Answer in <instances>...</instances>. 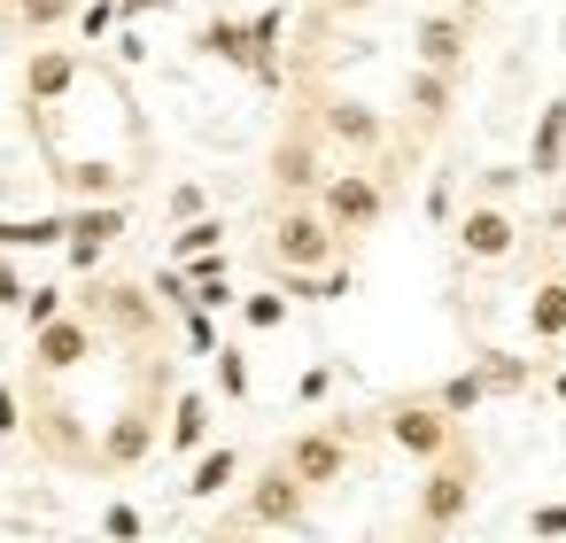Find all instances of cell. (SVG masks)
<instances>
[{
  "label": "cell",
  "instance_id": "cell-1",
  "mask_svg": "<svg viewBox=\"0 0 566 543\" xmlns=\"http://www.w3.org/2000/svg\"><path fill=\"white\" fill-rule=\"evenodd\" d=\"M473 497H481V458H473V442H450L442 458H427V481H419V504H411V535L419 543L450 535L473 512Z\"/></svg>",
  "mask_w": 566,
  "mask_h": 543
},
{
  "label": "cell",
  "instance_id": "cell-2",
  "mask_svg": "<svg viewBox=\"0 0 566 543\" xmlns=\"http://www.w3.org/2000/svg\"><path fill=\"white\" fill-rule=\"evenodd\" d=\"M334 257H342V241H334V226L318 218V202H280V218H272V233H264L272 280H280V272H318V264H334Z\"/></svg>",
  "mask_w": 566,
  "mask_h": 543
},
{
  "label": "cell",
  "instance_id": "cell-3",
  "mask_svg": "<svg viewBox=\"0 0 566 543\" xmlns=\"http://www.w3.org/2000/svg\"><path fill=\"white\" fill-rule=\"evenodd\" d=\"M280 466L318 497V489H342L349 481V466H357V427L349 419H326V427H303V435H287L280 442Z\"/></svg>",
  "mask_w": 566,
  "mask_h": 543
},
{
  "label": "cell",
  "instance_id": "cell-4",
  "mask_svg": "<svg viewBox=\"0 0 566 543\" xmlns=\"http://www.w3.org/2000/svg\"><path fill=\"white\" fill-rule=\"evenodd\" d=\"M311 202H318V218L334 226V241H365V233L388 218V187H380V171H326Z\"/></svg>",
  "mask_w": 566,
  "mask_h": 543
},
{
  "label": "cell",
  "instance_id": "cell-5",
  "mask_svg": "<svg viewBox=\"0 0 566 543\" xmlns=\"http://www.w3.org/2000/svg\"><path fill=\"white\" fill-rule=\"evenodd\" d=\"M78 311H86L94 326H109L117 342H156V334H164V303H156V288H140V280H94V288L78 295Z\"/></svg>",
  "mask_w": 566,
  "mask_h": 543
},
{
  "label": "cell",
  "instance_id": "cell-6",
  "mask_svg": "<svg viewBox=\"0 0 566 543\" xmlns=\"http://www.w3.org/2000/svg\"><path fill=\"white\" fill-rule=\"evenodd\" d=\"M380 435H388L403 458H419V466H427V458H442V450L458 442V419H450L434 396H396V404L380 411Z\"/></svg>",
  "mask_w": 566,
  "mask_h": 543
},
{
  "label": "cell",
  "instance_id": "cell-7",
  "mask_svg": "<svg viewBox=\"0 0 566 543\" xmlns=\"http://www.w3.org/2000/svg\"><path fill=\"white\" fill-rule=\"evenodd\" d=\"M94 349H102V326H94L86 311H63V319L32 326V380H63V373H78Z\"/></svg>",
  "mask_w": 566,
  "mask_h": 543
},
{
  "label": "cell",
  "instance_id": "cell-8",
  "mask_svg": "<svg viewBox=\"0 0 566 543\" xmlns=\"http://www.w3.org/2000/svg\"><path fill=\"white\" fill-rule=\"evenodd\" d=\"M303 512H311V489L272 458V466H256V481H249V497H241V520L249 528H303Z\"/></svg>",
  "mask_w": 566,
  "mask_h": 543
},
{
  "label": "cell",
  "instance_id": "cell-9",
  "mask_svg": "<svg viewBox=\"0 0 566 543\" xmlns=\"http://www.w3.org/2000/svg\"><path fill=\"white\" fill-rule=\"evenodd\" d=\"M133 226V210L125 202H71V233H63V264L71 272H94L102 257H109V241Z\"/></svg>",
  "mask_w": 566,
  "mask_h": 543
},
{
  "label": "cell",
  "instance_id": "cell-10",
  "mask_svg": "<svg viewBox=\"0 0 566 543\" xmlns=\"http://www.w3.org/2000/svg\"><path fill=\"white\" fill-rule=\"evenodd\" d=\"M318 140H334L342 156H373L388 140V117L373 102H357V94H326L318 102Z\"/></svg>",
  "mask_w": 566,
  "mask_h": 543
},
{
  "label": "cell",
  "instance_id": "cell-11",
  "mask_svg": "<svg viewBox=\"0 0 566 543\" xmlns=\"http://www.w3.org/2000/svg\"><path fill=\"white\" fill-rule=\"evenodd\" d=\"M318 179H326V140H318V125H295L272 148V187H280V202H311Z\"/></svg>",
  "mask_w": 566,
  "mask_h": 543
},
{
  "label": "cell",
  "instance_id": "cell-12",
  "mask_svg": "<svg viewBox=\"0 0 566 543\" xmlns=\"http://www.w3.org/2000/svg\"><path fill=\"white\" fill-rule=\"evenodd\" d=\"M450 233H458L465 264H504V257L520 249V218H512L504 202H473L465 218H450Z\"/></svg>",
  "mask_w": 566,
  "mask_h": 543
},
{
  "label": "cell",
  "instance_id": "cell-13",
  "mask_svg": "<svg viewBox=\"0 0 566 543\" xmlns=\"http://www.w3.org/2000/svg\"><path fill=\"white\" fill-rule=\"evenodd\" d=\"M156 442H164V435H156V411H148V404H125V411L109 419V435H102V458H94V466H102V473H125V466H140Z\"/></svg>",
  "mask_w": 566,
  "mask_h": 543
},
{
  "label": "cell",
  "instance_id": "cell-14",
  "mask_svg": "<svg viewBox=\"0 0 566 543\" xmlns=\"http://www.w3.org/2000/svg\"><path fill=\"white\" fill-rule=\"evenodd\" d=\"M465 40H473V24L465 17H450V9H434V17H419V32H411V55L427 63V71H465Z\"/></svg>",
  "mask_w": 566,
  "mask_h": 543
},
{
  "label": "cell",
  "instance_id": "cell-15",
  "mask_svg": "<svg viewBox=\"0 0 566 543\" xmlns=\"http://www.w3.org/2000/svg\"><path fill=\"white\" fill-rule=\"evenodd\" d=\"M71 86H78V48H32V55H24V102H32V109L63 102Z\"/></svg>",
  "mask_w": 566,
  "mask_h": 543
},
{
  "label": "cell",
  "instance_id": "cell-16",
  "mask_svg": "<svg viewBox=\"0 0 566 543\" xmlns=\"http://www.w3.org/2000/svg\"><path fill=\"white\" fill-rule=\"evenodd\" d=\"M233 481H241V450H233V442H202V450H195V466H187V481H179V489H187V497H195V504H210V497H226V489H233Z\"/></svg>",
  "mask_w": 566,
  "mask_h": 543
},
{
  "label": "cell",
  "instance_id": "cell-17",
  "mask_svg": "<svg viewBox=\"0 0 566 543\" xmlns=\"http://www.w3.org/2000/svg\"><path fill=\"white\" fill-rule=\"evenodd\" d=\"M558 164H566V94H558V102H543V117H535L527 179H558Z\"/></svg>",
  "mask_w": 566,
  "mask_h": 543
},
{
  "label": "cell",
  "instance_id": "cell-18",
  "mask_svg": "<svg viewBox=\"0 0 566 543\" xmlns=\"http://www.w3.org/2000/svg\"><path fill=\"white\" fill-rule=\"evenodd\" d=\"M450 102H458V79H450V71H427V63H419V71L403 79V109H411L419 125H442Z\"/></svg>",
  "mask_w": 566,
  "mask_h": 543
},
{
  "label": "cell",
  "instance_id": "cell-19",
  "mask_svg": "<svg viewBox=\"0 0 566 543\" xmlns=\"http://www.w3.org/2000/svg\"><path fill=\"white\" fill-rule=\"evenodd\" d=\"M164 442H171L179 458H195V450L210 442V396H202V388H179V396H171V427H164Z\"/></svg>",
  "mask_w": 566,
  "mask_h": 543
},
{
  "label": "cell",
  "instance_id": "cell-20",
  "mask_svg": "<svg viewBox=\"0 0 566 543\" xmlns=\"http://www.w3.org/2000/svg\"><path fill=\"white\" fill-rule=\"evenodd\" d=\"M55 187H63L71 202H117V195H125V171H117V164H63Z\"/></svg>",
  "mask_w": 566,
  "mask_h": 543
},
{
  "label": "cell",
  "instance_id": "cell-21",
  "mask_svg": "<svg viewBox=\"0 0 566 543\" xmlns=\"http://www.w3.org/2000/svg\"><path fill=\"white\" fill-rule=\"evenodd\" d=\"M527 334H535L543 349L566 342V280H543V288L527 295Z\"/></svg>",
  "mask_w": 566,
  "mask_h": 543
},
{
  "label": "cell",
  "instance_id": "cell-22",
  "mask_svg": "<svg viewBox=\"0 0 566 543\" xmlns=\"http://www.w3.org/2000/svg\"><path fill=\"white\" fill-rule=\"evenodd\" d=\"M71 233V210H48V218H0V249H63Z\"/></svg>",
  "mask_w": 566,
  "mask_h": 543
},
{
  "label": "cell",
  "instance_id": "cell-23",
  "mask_svg": "<svg viewBox=\"0 0 566 543\" xmlns=\"http://www.w3.org/2000/svg\"><path fill=\"white\" fill-rule=\"evenodd\" d=\"M473 373H481V388H489V396H520V388L535 380V365H527V357H512V349H481V357H473Z\"/></svg>",
  "mask_w": 566,
  "mask_h": 543
},
{
  "label": "cell",
  "instance_id": "cell-24",
  "mask_svg": "<svg viewBox=\"0 0 566 543\" xmlns=\"http://www.w3.org/2000/svg\"><path fill=\"white\" fill-rule=\"evenodd\" d=\"M195 55H218V63H233V71H249V32H241L233 17H210V24L195 32Z\"/></svg>",
  "mask_w": 566,
  "mask_h": 543
},
{
  "label": "cell",
  "instance_id": "cell-25",
  "mask_svg": "<svg viewBox=\"0 0 566 543\" xmlns=\"http://www.w3.org/2000/svg\"><path fill=\"white\" fill-rule=\"evenodd\" d=\"M427 396H434V404H442L450 419H473V411L489 404V388H481V373H473V365H465V373H450V380H434Z\"/></svg>",
  "mask_w": 566,
  "mask_h": 543
},
{
  "label": "cell",
  "instance_id": "cell-26",
  "mask_svg": "<svg viewBox=\"0 0 566 543\" xmlns=\"http://www.w3.org/2000/svg\"><path fill=\"white\" fill-rule=\"evenodd\" d=\"M218 241H226V226H218V218L202 210V218H187V226L171 233V264H187V257H210Z\"/></svg>",
  "mask_w": 566,
  "mask_h": 543
},
{
  "label": "cell",
  "instance_id": "cell-27",
  "mask_svg": "<svg viewBox=\"0 0 566 543\" xmlns=\"http://www.w3.org/2000/svg\"><path fill=\"white\" fill-rule=\"evenodd\" d=\"M210 365H218V396H226V404H249V357H241L233 342H218Z\"/></svg>",
  "mask_w": 566,
  "mask_h": 543
},
{
  "label": "cell",
  "instance_id": "cell-28",
  "mask_svg": "<svg viewBox=\"0 0 566 543\" xmlns=\"http://www.w3.org/2000/svg\"><path fill=\"white\" fill-rule=\"evenodd\" d=\"M9 9H17V24H24V32H55V24H71V17H78V0H9Z\"/></svg>",
  "mask_w": 566,
  "mask_h": 543
},
{
  "label": "cell",
  "instance_id": "cell-29",
  "mask_svg": "<svg viewBox=\"0 0 566 543\" xmlns=\"http://www.w3.org/2000/svg\"><path fill=\"white\" fill-rule=\"evenodd\" d=\"M17 311H24V326H48V319H63V311H71V288H24V295H17Z\"/></svg>",
  "mask_w": 566,
  "mask_h": 543
},
{
  "label": "cell",
  "instance_id": "cell-30",
  "mask_svg": "<svg viewBox=\"0 0 566 543\" xmlns=\"http://www.w3.org/2000/svg\"><path fill=\"white\" fill-rule=\"evenodd\" d=\"M241 319H249V334H272V326H287V295H280V288L241 295Z\"/></svg>",
  "mask_w": 566,
  "mask_h": 543
},
{
  "label": "cell",
  "instance_id": "cell-31",
  "mask_svg": "<svg viewBox=\"0 0 566 543\" xmlns=\"http://www.w3.org/2000/svg\"><path fill=\"white\" fill-rule=\"evenodd\" d=\"M109 32H117V0H78V40L102 48Z\"/></svg>",
  "mask_w": 566,
  "mask_h": 543
},
{
  "label": "cell",
  "instance_id": "cell-32",
  "mask_svg": "<svg viewBox=\"0 0 566 543\" xmlns=\"http://www.w3.org/2000/svg\"><path fill=\"white\" fill-rule=\"evenodd\" d=\"M102 535H109V543H140V535H148V520H140V504H125V497H117V504L102 512Z\"/></svg>",
  "mask_w": 566,
  "mask_h": 543
},
{
  "label": "cell",
  "instance_id": "cell-33",
  "mask_svg": "<svg viewBox=\"0 0 566 543\" xmlns=\"http://www.w3.org/2000/svg\"><path fill=\"white\" fill-rule=\"evenodd\" d=\"M179 326H187V349H195V357H210V349H218V319H210L202 303H187V311H179Z\"/></svg>",
  "mask_w": 566,
  "mask_h": 543
},
{
  "label": "cell",
  "instance_id": "cell-34",
  "mask_svg": "<svg viewBox=\"0 0 566 543\" xmlns=\"http://www.w3.org/2000/svg\"><path fill=\"white\" fill-rule=\"evenodd\" d=\"M148 288H156V303H171V311H187V303H195V288H187V272H179V264H164Z\"/></svg>",
  "mask_w": 566,
  "mask_h": 543
},
{
  "label": "cell",
  "instance_id": "cell-35",
  "mask_svg": "<svg viewBox=\"0 0 566 543\" xmlns=\"http://www.w3.org/2000/svg\"><path fill=\"white\" fill-rule=\"evenodd\" d=\"M527 535H535V543H558V535H566V497H558V504H543V512L527 520Z\"/></svg>",
  "mask_w": 566,
  "mask_h": 543
},
{
  "label": "cell",
  "instance_id": "cell-36",
  "mask_svg": "<svg viewBox=\"0 0 566 543\" xmlns=\"http://www.w3.org/2000/svg\"><path fill=\"white\" fill-rule=\"evenodd\" d=\"M24 295V272H17V249H0V311H17Z\"/></svg>",
  "mask_w": 566,
  "mask_h": 543
},
{
  "label": "cell",
  "instance_id": "cell-37",
  "mask_svg": "<svg viewBox=\"0 0 566 543\" xmlns=\"http://www.w3.org/2000/svg\"><path fill=\"white\" fill-rule=\"evenodd\" d=\"M527 171H512V164H496V171H481V202H504L512 187H520Z\"/></svg>",
  "mask_w": 566,
  "mask_h": 543
},
{
  "label": "cell",
  "instance_id": "cell-38",
  "mask_svg": "<svg viewBox=\"0 0 566 543\" xmlns=\"http://www.w3.org/2000/svg\"><path fill=\"white\" fill-rule=\"evenodd\" d=\"M202 202H210V195H202L195 179H179V187H171V218H179V226H187V218H202Z\"/></svg>",
  "mask_w": 566,
  "mask_h": 543
},
{
  "label": "cell",
  "instance_id": "cell-39",
  "mask_svg": "<svg viewBox=\"0 0 566 543\" xmlns=\"http://www.w3.org/2000/svg\"><path fill=\"white\" fill-rule=\"evenodd\" d=\"M17 427H24V404H17V388H0V450H9Z\"/></svg>",
  "mask_w": 566,
  "mask_h": 543
},
{
  "label": "cell",
  "instance_id": "cell-40",
  "mask_svg": "<svg viewBox=\"0 0 566 543\" xmlns=\"http://www.w3.org/2000/svg\"><path fill=\"white\" fill-rule=\"evenodd\" d=\"M427 218H434V226H450V218H458V210H450V179H434V187H427Z\"/></svg>",
  "mask_w": 566,
  "mask_h": 543
},
{
  "label": "cell",
  "instance_id": "cell-41",
  "mask_svg": "<svg viewBox=\"0 0 566 543\" xmlns=\"http://www.w3.org/2000/svg\"><path fill=\"white\" fill-rule=\"evenodd\" d=\"M326 388H334V373H326V365H311V373H303V380H295V396H303V404H318V396H326Z\"/></svg>",
  "mask_w": 566,
  "mask_h": 543
},
{
  "label": "cell",
  "instance_id": "cell-42",
  "mask_svg": "<svg viewBox=\"0 0 566 543\" xmlns=\"http://www.w3.org/2000/svg\"><path fill=\"white\" fill-rule=\"evenodd\" d=\"M210 543H264V528H249V520H233V528H218Z\"/></svg>",
  "mask_w": 566,
  "mask_h": 543
},
{
  "label": "cell",
  "instance_id": "cell-43",
  "mask_svg": "<svg viewBox=\"0 0 566 543\" xmlns=\"http://www.w3.org/2000/svg\"><path fill=\"white\" fill-rule=\"evenodd\" d=\"M148 9H171V0H117V17L133 24V17H148Z\"/></svg>",
  "mask_w": 566,
  "mask_h": 543
},
{
  "label": "cell",
  "instance_id": "cell-44",
  "mask_svg": "<svg viewBox=\"0 0 566 543\" xmlns=\"http://www.w3.org/2000/svg\"><path fill=\"white\" fill-rule=\"evenodd\" d=\"M318 9H326V17H365L373 0H318Z\"/></svg>",
  "mask_w": 566,
  "mask_h": 543
},
{
  "label": "cell",
  "instance_id": "cell-45",
  "mask_svg": "<svg viewBox=\"0 0 566 543\" xmlns=\"http://www.w3.org/2000/svg\"><path fill=\"white\" fill-rule=\"evenodd\" d=\"M551 233H566V195H558V202H551Z\"/></svg>",
  "mask_w": 566,
  "mask_h": 543
},
{
  "label": "cell",
  "instance_id": "cell-46",
  "mask_svg": "<svg viewBox=\"0 0 566 543\" xmlns=\"http://www.w3.org/2000/svg\"><path fill=\"white\" fill-rule=\"evenodd\" d=\"M551 396H558V404H566V373H558V380H551Z\"/></svg>",
  "mask_w": 566,
  "mask_h": 543
},
{
  "label": "cell",
  "instance_id": "cell-47",
  "mask_svg": "<svg viewBox=\"0 0 566 543\" xmlns=\"http://www.w3.org/2000/svg\"><path fill=\"white\" fill-rule=\"evenodd\" d=\"M427 9H434V0H427Z\"/></svg>",
  "mask_w": 566,
  "mask_h": 543
},
{
  "label": "cell",
  "instance_id": "cell-48",
  "mask_svg": "<svg viewBox=\"0 0 566 543\" xmlns=\"http://www.w3.org/2000/svg\"><path fill=\"white\" fill-rule=\"evenodd\" d=\"M411 543H419V535H411Z\"/></svg>",
  "mask_w": 566,
  "mask_h": 543
}]
</instances>
